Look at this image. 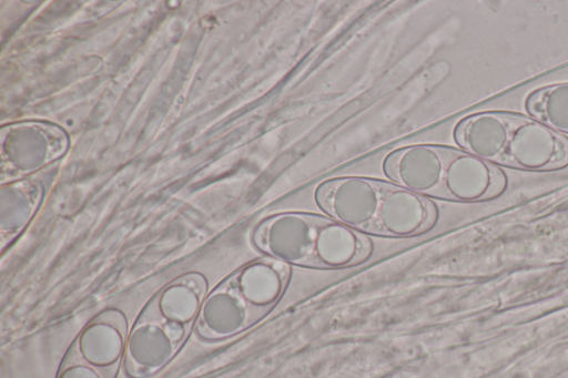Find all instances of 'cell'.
<instances>
[{
	"label": "cell",
	"instance_id": "52a82bcc",
	"mask_svg": "<svg viewBox=\"0 0 568 378\" xmlns=\"http://www.w3.org/2000/svg\"><path fill=\"white\" fill-rule=\"evenodd\" d=\"M437 217V207L428 197L387 182L375 235L417 236L429 231Z\"/></svg>",
	"mask_w": 568,
	"mask_h": 378
},
{
	"label": "cell",
	"instance_id": "8992f818",
	"mask_svg": "<svg viewBox=\"0 0 568 378\" xmlns=\"http://www.w3.org/2000/svg\"><path fill=\"white\" fill-rule=\"evenodd\" d=\"M449 146L414 144L389 153L383 163L395 184L425 197L439 198Z\"/></svg>",
	"mask_w": 568,
	"mask_h": 378
},
{
	"label": "cell",
	"instance_id": "3957f363",
	"mask_svg": "<svg viewBox=\"0 0 568 378\" xmlns=\"http://www.w3.org/2000/svg\"><path fill=\"white\" fill-rule=\"evenodd\" d=\"M290 277V265L267 256L242 266L206 295L196 318L199 333L221 338L255 325L280 302Z\"/></svg>",
	"mask_w": 568,
	"mask_h": 378
},
{
	"label": "cell",
	"instance_id": "277c9868",
	"mask_svg": "<svg viewBox=\"0 0 568 378\" xmlns=\"http://www.w3.org/2000/svg\"><path fill=\"white\" fill-rule=\"evenodd\" d=\"M386 185V181L365 176L334 177L316 187L314 198L331 218L375 235Z\"/></svg>",
	"mask_w": 568,
	"mask_h": 378
},
{
	"label": "cell",
	"instance_id": "ba28073f",
	"mask_svg": "<svg viewBox=\"0 0 568 378\" xmlns=\"http://www.w3.org/2000/svg\"><path fill=\"white\" fill-rule=\"evenodd\" d=\"M525 109L558 133H568V82L534 91L526 99Z\"/></svg>",
	"mask_w": 568,
	"mask_h": 378
},
{
	"label": "cell",
	"instance_id": "5b68a950",
	"mask_svg": "<svg viewBox=\"0 0 568 378\" xmlns=\"http://www.w3.org/2000/svg\"><path fill=\"white\" fill-rule=\"evenodd\" d=\"M506 188L507 176L498 165L449 146L440 200L484 202L500 196Z\"/></svg>",
	"mask_w": 568,
	"mask_h": 378
},
{
	"label": "cell",
	"instance_id": "7a4b0ae2",
	"mask_svg": "<svg viewBox=\"0 0 568 378\" xmlns=\"http://www.w3.org/2000/svg\"><path fill=\"white\" fill-rule=\"evenodd\" d=\"M454 140L459 149L498 166L556 171L568 165V139L531 116L475 113L457 123Z\"/></svg>",
	"mask_w": 568,
	"mask_h": 378
},
{
	"label": "cell",
	"instance_id": "6da1fadb",
	"mask_svg": "<svg viewBox=\"0 0 568 378\" xmlns=\"http://www.w3.org/2000/svg\"><path fill=\"white\" fill-rule=\"evenodd\" d=\"M254 246L287 265L341 269L364 263L373 252L366 234L329 216L281 212L264 218L253 232Z\"/></svg>",
	"mask_w": 568,
	"mask_h": 378
}]
</instances>
